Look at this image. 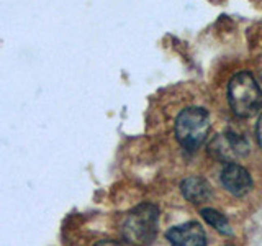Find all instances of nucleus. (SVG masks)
<instances>
[{"label":"nucleus","mask_w":262,"mask_h":246,"mask_svg":"<svg viewBox=\"0 0 262 246\" xmlns=\"http://www.w3.org/2000/svg\"><path fill=\"white\" fill-rule=\"evenodd\" d=\"M200 215L203 217V220L207 221L208 225H211L213 228H215L218 233L226 235V236L233 235V228H231V223H229V220L223 215V213H220L218 210H215V209H203L200 212Z\"/></svg>","instance_id":"obj_8"},{"label":"nucleus","mask_w":262,"mask_h":246,"mask_svg":"<svg viewBox=\"0 0 262 246\" xmlns=\"http://www.w3.org/2000/svg\"><path fill=\"white\" fill-rule=\"evenodd\" d=\"M95 246H123L118 241H113V240H103V241H98Z\"/></svg>","instance_id":"obj_10"},{"label":"nucleus","mask_w":262,"mask_h":246,"mask_svg":"<svg viewBox=\"0 0 262 246\" xmlns=\"http://www.w3.org/2000/svg\"><path fill=\"white\" fill-rule=\"evenodd\" d=\"M210 127V113L207 109L188 107L176 118V138L182 148L195 151L207 141Z\"/></svg>","instance_id":"obj_2"},{"label":"nucleus","mask_w":262,"mask_h":246,"mask_svg":"<svg viewBox=\"0 0 262 246\" xmlns=\"http://www.w3.org/2000/svg\"><path fill=\"white\" fill-rule=\"evenodd\" d=\"M220 179L226 191L236 197H243L252 189V177L249 174V171L236 162L226 164V166L221 169Z\"/></svg>","instance_id":"obj_5"},{"label":"nucleus","mask_w":262,"mask_h":246,"mask_svg":"<svg viewBox=\"0 0 262 246\" xmlns=\"http://www.w3.org/2000/svg\"><path fill=\"white\" fill-rule=\"evenodd\" d=\"M180 192L188 202L200 205L211 199L213 191L210 182L202 176H188L180 182Z\"/></svg>","instance_id":"obj_7"},{"label":"nucleus","mask_w":262,"mask_h":246,"mask_svg":"<svg viewBox=\"0 0 262 246\" xmlns=\"http://www.w3.org/2000/svg\"><path fill=\"white\" fill-rule=\"evenodd\" d=\"M256 136H257V143H259V146L262 148V113H260L259 121H257V127H256Z\"/></svg>","instance_id":"obj_9"},{"label":"nucleus","mask_w":262,"mask_h":246,"mask_svg":"<svg viewBox=\"0 0 262 246\" xmlns=\"http://www.w3.org/2000/svg\"><path fill=\"white\" fill-rule=\"evenodd\" d=\"M159 227V209L154 203H141L131 210L123 221V236L131 244L146 246L154 241Z\"/></svg>","instance_id":"obj_3"},{"label":"nucleus","mask_w":262,"mask_h":246,"mask_svg":"<svg viewBox=\"0 0 262 246\" xmlns=\"http://www.w3.org/2000/svg\"><path fill=\"white\" fill-rule=\"evenodd\" d=\"M208 153L221 162L233 164L249 153V141L234 131H226V133L211 139L208 145Z\"/></svg>","instance_id":"obj_4"},{"label":"nucleus","mask_w":262,"mask_h":246,"mask_svg":"<svg viewBox=\"0 0 262 246\" xmlns=\"http://www.w3.org/2000/svg\"><path fill=\"white\" fill-rule=\"evenodd\" d=\"M228 102L239 118H251L262 109V89L249 71L234 74L228 84Z\"/></svg>","instance_id":"obj_1"},{"label":"nucleus","mask_w":262,"mask_h":246,"mask_svg":"<svg viewBox=\"0 0 262 246\" xmlns=\"http://www.w3.org/2000/svg\"><path fill=\"white\" fill-rule=\"evenodd\" d=\"M166 238L172 246H207V233L199 221H187L167 230Z\"/></svg>","instance_id":"obj_6"}]
</instances>
